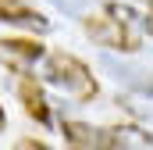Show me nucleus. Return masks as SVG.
Wrapping results in <instances>:
<instances>
[{"mask_svg":"<svg viewBox=\"0 0 153 150\" xmlns=\"http://www.w3.org/2000/svg\"><path fill=\"white\" fill-rule=\"evenodd\" d=\"M43 79L50 82V86H57L64 97H75V100H93L96 93H100V82H96V75L89 72V64L85 61H78L75 54H68V50H50V54H43Z\"/></svg>","mask_w":153,"mask_h":150,"instance_id":"nucleus-1","label":"nucleus"},{"mask_svg":"<svg viewBox=\"0 0 153 150\" xmlns=\"http://www.w3.org/2000/svg\"><path fill=\"white\" fill-rule=\"evenodd\" d=\"M82 29L96 39L100 46H107V50L135 54V50L143 46V39H139L135 25H132V11H128V7H121V4H107L100 14L82 18Z\"/></svg>","mask_w":153,"mask_h":150,"instance_id":"nucleus-2","label":"nucleus"},{"mask_svg":"<svg viewBox=\"0 0 153 150\" xmlns=\"http://www.w3.org/2000/svg\"><path fill=\"white\" fill-rule=\"evenodd\" d=\"M43 54H46V46L39 39H22V36L18 39H0V64L18 72V75H29L32 64L43 61Z\"/></svg>","mask_w":153,"mask_h":150,"instance_id":"nucleus-3","label":"nucleus"},{"mask_svg":"<svg viewBox=\"0 0 153 150\" xmlns=\"http://www.w3.org/2000/svg\"><path fill=\"white\" fill-rule=\"evenodd\" d=\"M0 22L7 25H18V29H32V32H46L50 29V18L29 7L25 0H0Z\"/></svg>","mask_w":153,"mask_h":150,"instance_id":"nucleus-4","label":"nucleus"},{"mask_svg":"<svg viewBox=\"0 0 153 150\" xmlns=\"http://www.w3.org/2000/svg\"><path fill=\"white\" fill-rule=\"evenodd\" d=\"M64 140L71 143V150H111L107 129H93L85 122H64Z\"/></svg>","mask_w":153,"mask_h":150,"instance_id":"nucleus-5","label":"nucleus"},{"mask_svg":"<svg viewBox=\"0 0 153 150\" xmlns=\"http://www.w3.org/2000/svg\"><path fill=\"white\" fill-rule=\"evenodd\" d=\"M107 136H111V150H153V132L139 125H114L107 129Z\"/></svg>","mask_w":153,"mask_h":150,"instance_id":"nucleus-6","label":"nucleus"},{"mask_svg":"<svg viewBox=\"0 0 153 150\" xmlns=\"http://www.w3.org/2000/svg\"><path fill=\"white\" fill-rule=\"evenodd\" d=\"M18 97H22V104H25V114H29V118H36L39 125H50V104H46L43 86H39L36 79H22Z\"/></svg>","mask_w":153,"mask_h":150,"instance_id":"nucleus-7","label":"nucleus"},{"mask_svg":"<svg viewBox=\"0 0 153 150\" xmlns=\"http://www.w3.org/2000/svg\"><path fill=\"white\" fill-rule=\"evenodd\" d=\"M14 150H53V147H50V143H43V140H29V136H25V140H18V143H14Z\"/></svg>","mask_w":153,"mask_h":150,"instance_id":"nucleus-8","label":"nucleus"},{"mask_svg":"<svg viewBox=\"0 0 153 150\" xmlns=\"http://www.w3.org/2000/svg\"><path fill=\"white\" fill-rule=\"evenodd\" d=\"M7 129V114H4V107H0V132Z\"/></svg>","mask_w":153,"mask_h":150,"instance_id":"nucleus-9","label":"nucleus"},{"mask_svg":"<svg viewBox=\"0 0 153 150\" xmlns=\"http://www.w3.org/2000/svg\"><path fill=\"white\" fill-rule=\"evenodd\" d=\"M143 4H146V11H150V18H153V0H143Z\"/></svg>","mask_w":153,"mask_h":150,"instance_id":"nucleus-10","label":"nucleus"}]
</instances>
